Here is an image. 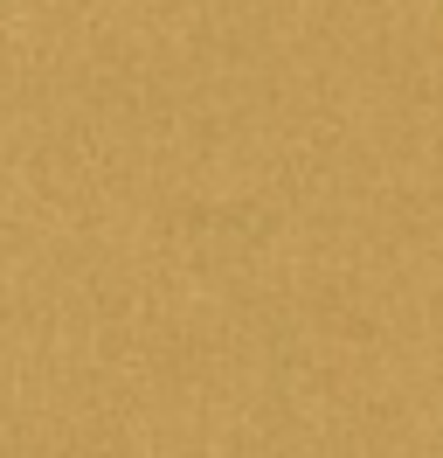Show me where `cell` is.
I'll return each mask as SVG.
<instances>
[]
</instances>
